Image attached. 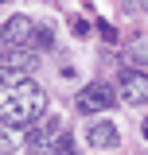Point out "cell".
Wrapping results in <instances>:
<instances>
[{
    "instance_id": "6da1fadb",
    "label": "cell",
    "mask_w": 148,
    "mask_h": 155,
    "mask_svg": "<svg viewBox=\"0 0 148 155\" xmlns=\"http://www.w3.org/2000/svg\"><path fill=\"white\" fill-rule=\"evenodd\" d=\"M47 113V93L35 81H23L16 89H8L0 101V128H31L39 116Z\"/></svg>"
},
{
    "instance_id": "8992f818",
    "label": "cell",
    "mask_w": 148,
    "mask_h": 155,
    "mask_svg": "<svg viewBox=\"0 0 148 155\" xmlns=\"http://www.w3.org/2000/svg\"><path fill=\"white\" fill-rule=\"evenodd\" d=\"M117 143H121V132H117L113 120H93L86 128V147H93V151H109Z\"/></svg>"
},
{
    "instance_id": "ba28073f",
    "label": "cell",
    "mask_w": 148,
    "mask_h": 155,
    "mask_svg": "<svg viewBox=\"0 0 148 155\" xmlns=\"http://www.w3.org/2000/svg\"><path fill=\"white\" fill-rule=\"evenodd\" d=\"M51 47H55V35H51L47 27H39V31H35V39H31V47H27V51H31V54H43V51H51Z\"/></svg>"
},
{
    "instance_id": "9c48e42d",
    "label": "cell",
    "mask_w": 148,
    "mask_h": 155,
    "mask_svg": "<svg viewBox=\"0 0 148 155\" xmlns=\"http://www.w3.org/2000/svg\"><path fill=\"white\" fill-rule=\"evenodd\" d=\"M4 54H8V51H4V39H0V58H4Z\"/></svg>"
},
{
    "instance_id": "8fae6325",
    "label": "cell",
    "mask_w": 148,
    "mask_h": 155,
    "mask_svg": "<svg viewBox=\"0 0 148 155\" xmlns=\"http://www.w3.org/2000/svg\"><path fill=\"white\" fill-rule=\"evenodd\" d=\"M0 89H4V81H0ZM0 101H4V97H0Z\"/></svg>"
},
{
    "instance_id": "5b68a950",
    "label": "cell",
    "mask_w": 148,
    "mask_h": 155,
    "mask_svg": "<svg viewBox=\"0 0 148 155\" xmlns=\"http://www.w3.org/2000/svg\"><path fill=\"white\" fill-rule=\"evenodd\" d=\"M35 31H39V27H35L27 16H12L4 27H0V39H4L12 51H19V47L27 51V47H31V39H35Z\"/></svg>"
},
{
    "instance_id": "3957f363",
    "label": "cell",
    "mask_w": 148,
    "mask_h": 155,
    "mask_svg": "<svg viewBox=\"0 0 148 155\" xmlns=\"http://www.w3.org/2000/svg\"><path fill=\"white\" fill-rule=\"evenodd\" d=\"M117 97L125 101V105H148V74L144 70H117Z\"/></svg>"
},
{
    "instance_id": "277c9868",
    "label": "cell",
    "mask_w": 148,
    "mask_h": 155,
    "mask_svg": "<svg viewBox=\"0 0 148 155\" xmlns=\"http://www.w3.org/2000/svg\"><path fill=\"white\" fill-rule=\"evenodd\" d=\"M113 85L109 81H90L86 89H78V97H74V105H78V113H105V109H113Z\"/></svg>"
},
{
    "instance_id": "7a4b0ae2",
    "label": "cell",
    "mask_w": 148,
    "mask_h": 155,
    "mask_svg": "<svg viewBox=\"0 0 148 155\" xmlns=\"http://www.w3.org/2000/svg\"><path fill=\"white\" fill-rule=\"evenodd\" d=\"M35 62H39V54H31V51H8V54L0 58V81L8 85V89H16V85H23L27 81V74L35 70Z\"/></svg>"
},
{
    "instance_id": "30bf717a",
    "label": "cell",
    "mask_w": 148,
    "mask_h": 155,
    "mask_svg": "<svg viewBox=\"0 0 148 155\" xmlns=\"http://www.w3.org/2000/svg\"><path fill=\"white\" fill-rule=\"evenodd\" d=\"M144 136H148V120H144Z\"/></svg>"
},
{
    "instance_id": "52a82bcc",
    "label": "cell",
    "mask_w": 148,
    "mask_h": 155,
    "mask_svg": "<svg viewBox=\"0 0 148 155\" xmlns=\"http://www.w3.org/2000/svg\"><path fill=\"white\" fill-rule=\"evenodd\" d=\"M121 58H125V66H132V70H148V39H132L129 47L121 51Z\"/></svg>"
}]
</instances>
